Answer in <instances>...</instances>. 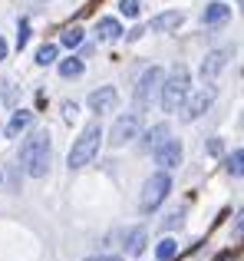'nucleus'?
Segmentation results:
<instances>
[{
  "instance_id": "nucleus-1",
  "label": "nucleus",
  "mask_w": 244,
  "mask_h": 261,
  "mask_svg": "<svg viewBox=\"0 0 244 261\" xmlns=\"http://www.w3.org/2000/svg\"><path fill=\"white\" fill-rule=\"evenodd\" d=\"M20 166H23L26 175L43 178L46 169H50V136L46 133H30L20 146Z\"/></svg>"
},
{
  "instance_id": "nucleus-2",
  "label": "nucleus",
  "mask_w": 244,
  "mask_h": 261,
  "mask_svg": "<svg viewBox=\"0 0 244 261\" xmlns=\"http://www.w3.org/2000/svg\"><path fill=\"white\" fill-rule=\"evenodd\" d=\"M188 83H192V73H188V66H172V73H168V80L159 86L162 93V109L165 113H178L181 102L188 99Z\"/></svg>"
},
{
  "instance_id": "nucleus-3",
  "label": "nucleus",
  "mask_w": 244,
  "mask_h": 261,
  "mask_svg": "<svg viewBox=\"0 0 244 261\" xmlns=\"http://www.w3.org/2000/svg\"><path fill=\"white\" fill-rule=\"evenodd\" d=\"M99 142H103V126H99V119H96V122H89V126L79 133V139H76V142H73L70 155H66L70 169H83V166H89V162L96 159V152H99Z\"/></svg>"
},
{
  "instance_id": "nucleus-4",
  "label": "nucleus",
  "mask_w": 244,
  "mask_h": 261,
  "mask_svg": "<svg viewBox=\"0 0 244 261\" xmlns=\"http://www.w3.org/2000/svg\"><path fill=\"white\" fill-rule=\"evenodd\" d=\"M168 189H172V178H168V172H155L152 178L145 182V189H142V212H155L162 202H165Z\"/></svg>"
},
{
  "instance_id": "nucleus-5",
  "label": "nucleus",
  "mask_w": 244,
  "mask_h": 261,
  "mask_svg": "<svg viewBox=\"0 0 244 261\" xmlns=\"http://www.w3.org/2000/svg\"><path fill=\"white\" fill-rule=\"evenodd\" d=\"M159 86H162V70L159 66H148V70L139 76V86H135V106L139 109L152 106V99L159 96Z\"/></svg>"
},
{
  "instance_id": "nucleus-6",
  "label": "nucleus",
  "mask_w": 244,
  "mask_h": 261,
  "mask_svg": "<svg viewBox=\"0 0 244 261\" xmlns=\"http://www.w3.org/2000/svg\"><path fill=\"white\" fill-rule=\"evenodd\" d=\"M135 136H139V113H126L119 116L116 122H112V133H109V146L122 149L126 142H132Z\"/></svg>"
},
{
  "instance_id": "nucleus-7",
  "label": "nucleus",
  "mask_w": 244,
  "mask_h": 261,
  "mask_svg": "<svg viewBox=\"0 0 244 261\" xmlns=\"http://www.w3.org/2000/svg\"><path fill=\"white\" fill-rule=\"evenodd\" d=\"M152 152H155V166H162L165 172L175 169V166H181V142L178 139H162Z\"/></svg>"
},
{
  "instance_id": "nucleus-8",
  "label": "nucleus",
  "mask_w": 244,
  "mask_h": 261,
  "mask_svg": "<svg viewBox=\"0 0 244 261\" xmlns=\"http://www.w3.org/2000/svg\"><path fill=\"white\" fill-rule=\"evenodd\" d=\"M211 102H215V86H205V89H198V93H195L192 99L181 102V116H185V119L192 122V119H198V116L205 113V109L211 106Z\"/></svg>"
},
{
  "instance_id": "nucleus-9",
  "label": "nucleus",
  "mask_w": 244,
  "mask_h": 261,
  "mask_svg": "<svg viewBox=\"0 0 244 261\" xmlns=\"http://www.w3.org/2000/svg\"><path fill=\"white\" fill-rule=\"evenodd\" d=\"M228 60H231V50H211L205 60H201V80L211 83V80L228 66Z\"/></svg>"
},
{
  "instance_id": "nucleus-10",
  "label": "nucleus",
  "mask_w": 244,
  "mask_h": 261,
  "mask_svg": "<svg viewBox=\"0 0 244 261\" xmlns=\"http://www.w3.org/2000/svg\"><path fill=\"white\" fill-rule=\"evenodd\" d=\"M116 102H119V93L112 86H99L96 93H89V109L93 113H112V109H116Z\"/></svg>"
},
{
  "instance_id": "nucleus-11",
  "label": "nucleus",
  "mask_w": 244,
  "mask_h": 261,
  "mask_svg": "<svg viewBox=\"0 0 244 261\" xmlns=\"http://www.w3.org/2000/svg\"><path fill=\"white\" fill-rule=\"evenodd\" d=\"M181 13L178 10H165V13H155L152 17V23H148V30H155V33H168V30H178L181 27Z\"/></svg>"
},
{
  "instance_id": "nucleus-12",
  "label": "nucleus",
  "mask_w": 244,
  "mask_h": 261,
  "mask_svg": "<svg viewBox=\"0 0 244 261\" xmlns=\"http://www.w3.org/2000/svg\"><path fill=\"white\" fill-rule=\"evenodd\" d=\"M145 245H148V231L142 228V225H135V228H129L126 231V255H142L145 251Z\"/></svg>"
},
{
  "instance_id": "nucleus-13",
  "label": "nucleus",
  "mask_w": 244,
  "mask_h": 261,
  "mask_svg": "<svg viewBox=\"0 0 244 261\" xmlns=\"http://www.w3.org/2000/svg\"><path fill=\"white\" fill-rule=\"evenodd\" d=\"M96 37H99V40H106V43H116V40L122 37L119 20H116V17H103V20L96 23Z\"/></svg>"
},
{
  "instance_id": "nucleus-14",
  "label": "nucleus",
  "mask_w": 244,
  "mask_h": 261,
  "mask_svg": "<svg viewBox=\"0 0 244 261\" xmlns=\"http://www.w3.org/2000/svg\"><path fill=\"white\" fill-rule=\"evenodd\" d=\"M228 17H231V7L221 4V0H215V4L205 7V23L208 27H211V23H221V20H228Z\"/></svg>"
},
{
  "instance_id": "nucleus-15",
  "label": "nucleus",
  "mask_w": 244,
  "mask_h": 261,
  "mask_svg": "<svg viewBox=\"0 0 244 261\" xmlns=\"http://www.w3.org/2000/svg\"><path fill=\"white\" fill-rule=\"evenodd\" d=\"M30 122H33V113H26V109H20V113H13V119L7 122V136H10V139H13V136H20V133H23L26 126H30Z\"/></svg>"
},
{
  "instance_id": "nucleus-16",
  "label": "nucleus",
  "mask_w": 244,
  "mask_h": 261,
  "mask_svg": "<svg viewBox=\"0 0 244 261\" xmlns=\"http://www.w3.org/2000/svg\"><path fill=\"white\" fill-rule=\"evenodd\" d=\"M165 136H168V126H165V122H159V126H152V129L145 133V139H142V149H145V152H152V149L159 146V142L165 139Z\"/></svg>"
},
{
  "instance_id": "nucleus-17",
  "label": "nucleus",
  "mask_w": 244,
  "mask_h": 261,
  "mask_svg": "<svg viewBox=\"0 0 244 261\" xmlns=\"http://www.w3.org/2000/svg\"><path fill=\"white\" fill-rule=\"evenodd\" d=\"M59 76L63 80H76V76H83V60H63V63H59Z\"/></svg>"
},
{
  "instance_id": "nucleus-18",
  "label": "nucleus",
  "mask_w": 244,
  "mask_h": 261,
  "mask_svg": "<svg viewBox=\"0 0 244 261\" xmlns=\"http://www.w3.org/2000/svg\"><path fill=\"white\" fill-rule=\"evenodd\" d=\"M175 255H178V242H175V238L159 242V248H155V258H159V261H172Z\"/></svg>"
},
{
  "instance_id": "nucleus-19",
  "label": "nucleus",
  "mask_w": 244,
  "mask_h": 261,
  "mask_svg": "<svg viewBox=\"0 0 244 261\" xmlns=\"http://www.w3.org/2000/svg\"><path fill=\"white\" fill-rule=\"evenodd\" d=\"M37 63L40 66H50V63H56V43H43L37 50Z\"/></svg>"
},
{
  "instance_id": "nucleus-20",
  "label": "nucleus",
  "mask_w": 244,
  "mask_h": 261,
  "mask_svg": "<svg viewBox=\"0 0 244 261\" xmlns=\"http://www.w3.org/2000/svg\"><path fill=\"white\" fill-rule=\"evenodd\" d=\"M59 43H63V46H70V50H73V46H79V43H83V30H79V27H70V30H63Z\"/></svg>"
},
{
  "instance_id": "nucleus-21",
  "label": "nucleus",
  "mask_w": 244,
  "mask_h": 261,
  "mask_svg": "<svg viewBox=\"0 0 244 261\" xmlns=\"http://www.w3.org/2000/svg\"><path fill=\"white\" fill-rule=\"evenodd\" d=\"M241 162H244V152H241V149H234V152H231V155H228V162H225V169H228V172H231L234 178H238V175H241Z\"/></svg>"
},
{
  "instance_id": "nucleus-22",
  "label": "nucleus",
  "mask_w": 244,
  "mask_h": 261,
  "mask_svg": "<svg viewBox=\"0 0 244 261\" xmlns=\"http://www.w3.org/2000/svg\"><path fill=\"white\" fill-rule=\"evenodd\" d=\"M119 13L122 17H139V0H119Z\"/></svg>"
},
{
  "instance_id": "nucleus-23",
  "label": "nucleus",
  "mask_w": 244,
  "mask_h": 261,
  "mask_svg": "<svg viewBox=\"0 0 244 261\" xmlns=\"http://www.w3.org/2000/svg\"><path fill=\"white\" fill-rule=\"evenodd\" d=\"M26 43H30V23H26V20H20V30H17V50H23Z\"/></svg>"
},
{
  "instance_id": "nucleus-24",
  "label": "nucleus",
  "mask_w": 244,
  "mask_h": 261,
  "mask_svg": "<svg viewBox=\"0 0 244 261\" xmlns=\"http://www.w3.org/2000/svg\"><path fill=\"white\" fill-rule=\"evenodd\" d=\"M181 215H185V212H172V215H165V222H162V225H165V228H178V225H181Z\"/></svg>"
},
{
  "instance_id": "nucleus-25",
  "label": "nucleus",
  "mask_w": 244,
  "mask_h": 261,
  "mask_svg": "<svg viewBox=\"0 0 244 261\" xmlns=\"http://www.w3.org/2000/svg\"><path fill=\"white\" fill-rule=\"evenodd\" d=\"M63 116H66V119L73 122V119L79 116V106H76V102H70V99H66V102H63Z\"/></svg>"
},
{
  "instance_id": "nucleus-26",
  "label": "nucleus",
  "mask_w": 244,
  "mask_h": 261,
  "mask_svg": "<svg viewBox=\"0 0 244 261\" xmlns=\"http://www.w3.org/2000/svg\"><path fill=\"white\" fill-rule=\"evenodd\" d=\"M142 33H145V30H142V27H135V30H129V33H126V37H129V40H139V37H142Z\"/></svg>"
},
{
  "instance_id": "nucleus-27",
  "label": "nucleus",
  "mask_w": 244,
  "mask_h": 261,
  "mask_svg": "<svg viewBox=\"0 0 244 261\" xmlns=\"http://www.w3.org/2000/svg\"><path fill=\"white\" fill-rule=\"evenodd\" d=\"M208 152H211V155H218V152H221V142H218V139H211V146H208Z\"/></svg>"
},
{
  "instance_id": "nucleus-28",
  "label": "nucleus",
  "mask_w": 244,
  "mask_h": 261,
  "mask_svg": "<svg viewBox=\"0 0 244 261\" xmlns=\"http://www.w3.org/2000/svg\"><path fill=\"white\" fill-rule=\"evenodd\" d=\"M86 261H119V258H112V255H93V258H86Z\"/></svg>"
},
{
  "instance_id": "nucleus-29",
  "label": "nucleus",
  "mask_w": 244,
  "mask_h": 261,
  "mask_svg": "<svg viewBox=\"0 0 244 261\" xmlns=\"http://www.w3.org/2000/svg\"><path fill=\"white\" fill-rule=\"evenodd\" d=\"M215 261H234V255H231V251H225V255H218Z\"/></svg>"
},
{
  "instance_id": "nucleus-30",
  "label": "nucleus",
  "mask_w": 244,
  "mask_h": 261,
  "mask_svg": "<svg viewBox=\"0 0 244 261\" xmlns=\"http://www.w3.org/2000/svg\"><path fill=\"white\" fill-rule=\"evenodd\" d=\"M7 57V43H4V40H0V60H4Z\"/></svg>"
}]
</instances>
